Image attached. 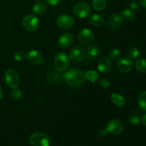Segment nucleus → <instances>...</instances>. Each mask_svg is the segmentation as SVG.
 I'll list each match as a JSON object with an SVG mask.
<instances>
[{"label": "nucleus", "instance_id": "35", "mask_svg": "<svg viewBox=\"0 0 146 146\" xmlns=\"http://www.w3.org/2000/svg\"><path fill=\"white\" fill-rule=\"evenodd\" d=\"M139 4L144 9H146V0H139Z\"/></svg>", "mask_w": 146, "mask_h": 146}, {"label": "nucleus", "instance_id": "23", "mask_svg": "<svg viewBox=\"0 0 146 146\" xmlns=\"http://www.w3.org/2000/svg\"><path fill=\"white\" fill-rule=\"evenodd\" d=\"M92 5L96 11H103L107 6L106 0H93Z\"/></svg>", "mask_w": 146, "mask_h": 146}, {"label": "nucleus", "instance_id": "29", "mask_svg": "<svg viewBox=\"0 0 146 146\" xmlns=\"http://www.w3.org/2000/svg\"><path fill=\"white\" fill-rule=\"evenodd\" d=\"M121 55V51L118 48H113L111 49L109 52V58L111 59H116Z\"/></svg>", "mask_w": 146, "mask_h": 146}, {"label": "nucleus", "instance_id": "1", "mask_svg": "<svg viewBox=\"0 0 146 146\" xmlns=\"http://www.w3.org/2000/svg\"><path fill=\"white\" fill-rule=\"evenodd\" d=\"M65 80L69 86L76 88L84 84L85 78L84 73L81 70L73 69L66 74Z\"/></svg>", "mask_w": 146, "mask_h": 146}, {"label": "nucleus", "instance_id": "2", "mask_svg": "<svg viewBox=\"0 0 146 146\" xmlns=\"http://www.w3.org/2000/svg\"><path fill=\"white\" fill-rule=\"evenodd\" d=\"M73 13L78 18H88L91 14V7L86 1H79L73 7Z\"/></svg>", "mask_w": 146, "mask_h": 146}, {"label": "nucleus", "instance_id": "19", "mask_svg": "<svg viewBox=\"0 0 146 146\" xmlns=\"http://www.w3.org/2000/svg\"><path fill=\"white\" fill-rule=\"evenodd\" d=\"M90 24H92L94 27H101L104 22V19L100 14H93L89 18Z\"/></svg>", "mask_w": 146, "mask_h": 146}, {"label": "nucleus", "instance_id": "24", "mask_svg": "<svg viewBox=\"0 0 146 146\" xmlns=\"http://www.w3.org/2000/svg\"><path fill=\"white\" fill-rule=\"evenodd\" d=\"M101 53V49L97 45H90L87 48V54L91 57H97Z\"/></svg>", "mask_w": 146, "mask_h": 146}, {"label": "nucleus", "instance_id": "33", "mask_svg": "<svg viewBox=\"0 0 146 146\" xmlns=\"http://www.w3.org/2000/svg\"><path fill=\"white\" fill-rule=\"evenodd\" d=\"M129 6L132 10H136L138 9V4L135 1H132L131 3H130Z\"/></svg>", "mask_w": 146, "mask_h": 146}, {"label": "nucleus", "instance_id": "10", "mask_svg": "<svg viewBox=\"0 0 146 146\" xmlns=\"http://www.w3.org/2000/svg\"><path fill=\"white\" fill-rule=\"evenodd\" d=\"M78 40L84 46H89L94 41V34L89 29H83L78 34Z\"/></svg>", "mask_w": 146, "mask_h": 146}, {"label": "nucleus", "instance_id": "8", "mask_svg": "<svg viewBox=\"0 0 146 146\" xmlns=\"http://www.w3.org/2000/svg\"><path fill=\"white\" fill-rule=\"evenodd\" d=\"M69 65V59L65 53H58L54 58V66L58 71H66Z\"/></svg>", "mask_w": 146, "mask_h": 146}, {"label": "nucleus", "instance_id": "26", "mask_svg": "<svg viewBox=\"0 0 146 146\" xmlns=\"http://www.w3.org/2000/svg\"><path fill=\"white\" fill-rule=\"evenodd\" d=\"M22 96V91H21V89L17 88H14V89L11 90V97L14 100H19L21 98Z\"/></svg>", "mask_w": 146, "mask_h": 146}, {"label": "nucleus", "instance_id": "20", "mask_svg": "<svg viewBox=\"0 0 146 146\" xmlns=\"http://www.w3.org/2000/svg\"><path fill=\"white\" fill-rule=\"evenodd\" d=\"M98 77H99V76H98V73L94 70H89V71H87L84 73L85 80L89 81V82H96V81H98Z\"/></svg>", "mask_w": 146, "mask_h": 146}, {"label": "nucleus", "instance_id": "4", "mask_svg": "<svg viewBox=\"0 0 146 146\" xmlns=\"http://www.w3.org/2000/svg\"><path fill=\"white\" fill-rule=\"evenodd\" d=\"M22 26L27 31L34 32L36 31L39 26V21L36 16L34 14H27L23 18Z\"/></svg>", "mask_w": 146, "mask_h": 146}, {"label": "nucleus", "instance_id": "30", "mask_svg": "<svg viewBox=\"0 0 146 146\" xmlns=\"http://www.w3.org/2000/svg\"><path fill=\"white\" fill-rule=\"evenodd\" d=\"M99 84L101 86H102L103 88H108L110 86V82L108 80L104 78V79H101L99 81Z\"/></svg>", "mask_w": 146, "mask_h": 146}, {"label": "nucleus", "instance_id": "25", "mask_svg": "<svg viewBox=\"0 0 146 146\" xmlns=\"http://www.w3.org/2000/svg\"><path fill=\"white\" fill-rule=\"evenodd\" d=\"M140 54H141V52H140L139 48L135 46H133L131 47L129 49V51L128 52V56L129 57V58H131V60H133L138 58V56H140Z\"/></svg>", "mask_w": 146, "mask_h": 146}, {"label": "nucleus", "instance_id": "3", "mask_svg": "<svg viewBox=\"0 0 146 146\" xmlns=\"http://www.w3.org/2000/svg\"><path fill=\"white\" fill-rule=\"evenodd\" d=\"M4 80L7 86L11 89L18 88L21 82L18 72L14 69H9L6 71L4 74Z\"/></svg>", "mask_w": 146, "mask_h": 146}, {"label": "nucleus", "instance_id": "16", "mask_svg": "<svg viewBox=\"0 0 146 146\" xmlns=\"http://www.w3.org/2000/svg\"><path fill=\"white\" fill-rule=\"evenodd\" d=\"M47 6L46 5L45 3L38 2L35 3L32 7V11L36 15H42L46 11Z\"/></svg>", "mask_w": 146, "mask_h": 146}, {"label": "nucleus", "instance_id": "21", "mask_svg": "<svg viewBox=\"0 0 146 146\" xmlns=\"http://www.w3.org/2000/svg\"><path fill=\"white\" fill-rule=\"evenodd\" d=\"M135 68L138 72L145 74L146 73V58H141L137 60L135 63Z\"/></svg>", "mask_w": 146, "mask_h": 146}, {"label": "nucleus", "instance_id": "28", "mask_svg": "<svg viewBox=\"0 0 146 146\" xmlns=\"http://www.w3.org/2000/svg\"><path fill=\"white\" fill-rule=\"evenodd\" d=\"M26 58H27L26 54L23 52V51H18L16 53H14V58L17 61H23Z\"/></svg>", "mask_w": 146, "mask_h": 146}, {"label": "nucleus", "instance_id": "5", "mask_svg": "<svg viewBox=\"0 0 146 146\" xmlns=\"http://www.w3.org/2000/svg\"><path fill=\"white\" fill-rule=\"evenodd\" d=\"M29 143L31 146H49L50 140L46 134L36 132L30 136Z\"/></svg>", "mask_w": 146, "mask_h": 146}, {"label": "nucleus", "instance_id": "15", "mask_svg": "<svg viewBox=\"0 0 146 146\" xmlns=\"http://www.w3.org/2000/svg\"><path fill=\"white\" fill-rule=\"evenodd\" d=\"M111 61L108 57H102L98 62V69L101 74H108L111 69Z\"/></svg>", "mask_w": 146, "mask_h": 146}, {"label": "nucleus", "instance_id": "13", "mask_svg": "<svg viewBox=\"0 0 146 146\" xmlns=\"http://www.w3.org/2000/svg\"><path fill=\"white\" fill-rule=\"evenodd\" d=\"M123 24V19L121 18V15L118 14H115L111 15L108 18L107 26L108 28L111 31H116L117 29L121 27Z\"/></svg>", "mask_w": 146, "mask_h": 146}, {"label": "nucleus", "instance_id": "7", "mask_svg": "<svg viewBox=\"0 0 146 146\" xmlns=\"http://www.w3.org/2000/svg\"><path fill=\"white\" fill-rule=\"evenodd\" d=\"M86 55V51L84 46L79 45L74 46L69 52L70 59L74 63H79L84 59Z\"/></svg>", "mask_w": 146, "mask_h": 146}, {"label": "nucleus", "instance_id": "34", "mask_svg": "<svg viewBox=\"0 0 146 146\" xmlns=\"http://www.w3.org/2000/svg\"><path fill=\"white\" fill-rule=\"evenodd\" d=\"M141 122L142 123V124L143 125H145L146 127V113L144 114H143L141 118Z\"/></svg>", "mask_w": 146, "mask_h": 146}, {"label": "nucleus", "instance_id": "37", "mask_svg": "<svg viewBox=\"0 0 146 146\" xmlns=\"http://www.w3.org/2000/svg\"><path fill=\"white\" fill-rule=\"evenodd\" d=\"M34 1H37V2H38V1H39L40 0H34Z\"/></svg>", "mask_w": 146, "mask_h": 146}, {"label": "nucleus", "instance_id": "22", "mask_svg": "<svg viewBox=\"0 0 146 146\" xmlns=\"http://www.w3.org/2000/svg\"><path fill=\"white\" fill-rule=\"evenodd\" d=\"M138 104L140 109L146 112V91H143L139 94L138 98Z\"/></svg>", "mask_w": 146, "mask_h": 146}, {"label": "nucleus", "instance_id": "31", "mask_svg": "<svg viewBox=\"0 0 146 146\" xmlns=\"http://www.w3.org/2000/svg\"><path fill=\"white\" fill-rule=\"evenodd\" d=\"M107 131L106 129H100L97 133V135L99 138H104L107 135Z\"/></svg>", "mask_w": 146, "mask_h": 146}, {"label": "nucleus", "instance_id": "32", "mask_svg": "<svg viewBox=\"0 0 146 146\" xmlns=\"http://www.w3.org/2000/svg\"><path fill=\"white\" fill-rule=\"evenodd\" d=\"M46 4L51 6H56L60 3L61 0H44Z\"/></svg>", "mask_w": 146, "mask_h": 146}, {"label": "nucleus", "instance_id": "9", "mask_svg": "<svg viewBox=\"0 0 146 146\" xmlns=\"http://www.w3.org/2000/svg\"><path fill=\"white\" fill-rule=\"evenodd\" d=\"M57 26L62 29H68L74 27L75 24L74 19L68 14H61L56 18Z\"/></svg>", "mask_w": 146, "mask_h": 146}, {"label": "nucleus", "instance_id": "36", "mask_svg": "<svg viewBox=\"0 0 146 146\" xmlns=\"http://www.w3.org/2000/svg\"><path fill=\"white\" fill-rule=\"evenodd\" d=\"M3 97V91H2V89H1V87L0 86V100Z\"/></svg>", "mask_w": 146, "mask_h": 146}, {"label": "nucleus", "instance_id": "12", "mask_svg": "<svg viewBox=\"0 0 146 146\" xmlns=\"http://www.w3.org/2000/svg\"><path fill=\"white\" fill-rule=\"evenodd\" d=\"M26 56L30 63L36 66L41 65L44 61V57L42 54L35 49L29 50L26 54Z\"/></svg>", "mask_w": 146, "mask_h": 146}, {"label": "nucleus", "instance_id": "14", "mask_svg": "<svg viewBox=\"0 0 146 146\" xmlns=\"http://www.w3.org/2000/svg\"><path fill=\"white\" fill-rule=\"evenodd\" d=\"M74 41V36L71 33H65L58 38V44L61 48H66L71 46Z\"/></svg>", "mask_w": 146, "mask_h": 146}, {"label": "nucleus", "instance_id": "27", "mask_svg": "<svg viewBox=\"0 0 146 146\" xmlns=\"http://www.w3.org/2000/svg\"><path fill=\"white\" fill-rule=\"evenodd\" d=\"M141 122V118L137 115H132L128 118V123L132 125H137Z\"/></svg>", "mask_w": 146, "mask_h": 146}, {"label": "nucleus", "instance_id": "17", "mask_svg": "<svg viewBox=\"0 0 146 146\" xmlns=\"http://www.w3.org/2000/svg\"><path fill=\"white\" fill-rule=\"evenodd\" d=\"M111 101L117 107L122 108L125 104V99L121 95L118 94H113L111 96Z\"/></svg>", "mask_w": 146, "mask_h": 146}, {"label": "nucleus", "instance_id": "6", "mask_svg": "<svg viewBox=\"0 0 146 146\" xmlns=\"http://www.w3.org/2000/svg\"><path fill=\"white\" fill-rule=\"evenodd\" d=\"M125 129L124 124L121 121L117 119H111L107 123L106 130L107 132L112 135H120L122 133Z\"/></svg>", "mask_w": 146, "mask_h": 146}, {"label": "nucleus", "instance_id": "18", "mask_svg": "<svg viewBox=\"0 0 146 146\" xmlns=\"http://www.w3.org/2000/svg\"><path fill=\"white\" fill-rule=\"evenodd\" d=\"M121 17L125 21H131L135 18V13L131 9H125L121 12Z\"/></svg>", "mask_w": 146, "mask_h": 146}, {"label": "nucleus", "instance_id": "11", "mask_svg": "<svg viewBox=\"0 0 146 146\" xmlns=\"http://www.w3.org/2000/svg\"><path fill=\"white\" fill-rule=\"evenodd\" d=\"M116 66L120 72L123 74H129L133 69L134 63L131 58H123L117 61Z\"/></svg>", "mask_w": 146, "mask_h": 146}]
</instances>
